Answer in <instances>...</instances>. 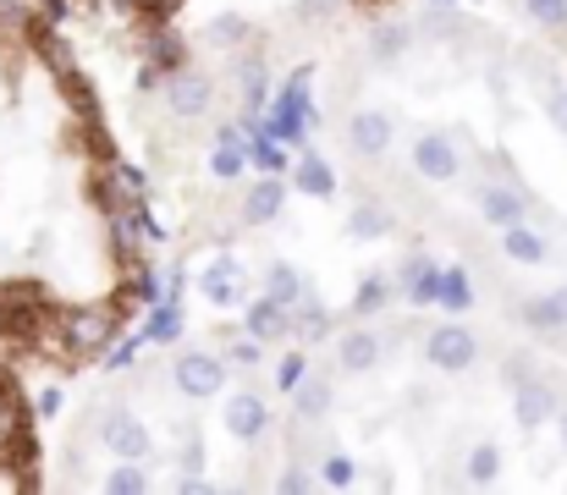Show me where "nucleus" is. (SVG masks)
<instances>
[{
	"instance_id": "1",
	"label": "nucleus",
	"mask_w": 567,
	"mask_h": 495,
	"mask_svg": "<svg viewBox=\"0 0 567 495\" xmlns=\"http://www.w3.org/2000/svg\"><path fill=\"white\" fill-rule=\"evenodd\" d=\"M116 330H122V303H78V309H61L55 314V341L72 358L105 352L116 341Z\"/></svg>"
},
{
	"instance_id": "2",
	"label": "nucleus",
	"mask_w": 567,
	"mask_h": 495,
	"mask_svg": "<svg viewBox=\"0 0 567 495\" xmlns=\"http://www.w3.org/2000/svg\"><path fill=\"white\" fill-rule=\"evenodd\" d=\"M309 83H315V66H298V72L276 89V100H270V122H265V133H270L276 144H287V149H303V144H309V122H315Z\"/></svg>"
},
{
	"instance_id": "3",
	"label": "nucleus",
	"mask_w": 567,
	"mask_h": 495,
	"mask_svg": "<svg viewBox=\"0 0 567 495\" xmlns=\"http://www.w3.org/2000/svg\"><path fill=\"white\" fill-rule=\"evenodd\" d=\"M209 105H215V83H209L204 72H193V66L166 72V111H172L177 122H198V116H209Z\"/></svg>"
},
{
	"instance_id": "4",
	"label": "nucleus",
	"mask_w": 567,
	"mask_h": 495,
	"mask_svg": "<svg viewBox=\"0 0 567 495\" xmlns=\"http://www.w3.org/2000/svg\"><path fill=\"white\" fill-rule=\"evenodd\" d=\"M424 358H430L441 374H463V369H474L480 341H474L463 326H435L430 336H424Z\"/></svg>"
},
{
	"instance_id": "5",
	"label": "nucleus",
	"mask_w": 567,
	"mask_h": 495,
	"mask_svg": "<svg viewBox=\"0 0 567 495\" xmlns=\"http://www.w3.org/2000/svg\"><path fill=\"white\" fill-rule=\"evenodd\" d=\"M172 374H177V391H183V396L204 402V396H215V391L226 385V358H220V352H183Z\"/></svg>"
},
{
	"instance_id": "6",
	"label": "nucleus",
	"mask_w": 567,
	"mask_h": 495,
	"mask_svg": "<svg viewBox=\"0 0 567 495\" xmlns=\"http://www.w3.org/2000/svg\"><path fill=\"white\" fill-rule=\"evenodd\" d=\"M100 441L116 452V457H133V463H144L150 457V430H144V419H133L127 408H116V413H105V424H100Z\"/></svg>"
},
{
	"instance_id": "7",
	"label": "nucleus",
	"mask_w": 567,
	"mask_h": 495,
	"mask_svg": "<svg viewBox=\"0 0 567 495\" xmlns=\"http://www.w3.org/2000/svg\"><path fill=\"white\" fill-rule=\"evenodd\" d=\"M144 66L150 72H177V66H188V39L172 28V22H150L144 28Z\"/></svg>"
},
{
	"instance_id": "8",
	"label": "nucleus",
	"mask_w": 567,
	"mask_h": 495,
	"mask_svg": "<svg viewBox=\"0 0 567 495\" xmlns=\"http://www.w3.org/2000/svg\"><path fill=\"white\" fill-rule=\"evenodd\" d=\"M198 292H204L209 303H220V309H237V303H248L243 265H237V259H215V265L198 276Z\"/></svg>"
},
{
	"instance_id": "9",
	"label": "nucleus",
	"mask_w": 567,
	"mask_h": 495,
	"mask_svg": "<svg viewBox=\"0 0 567 495\" xmlns=\"http://www.w3.org/2000/svg\"><path fill=\"white\" fill-rule=\"evenodd\" d=\"M413 171H419V176H430V182H452V176L463 171V155L452 149V138L424 133V138L413 144Z\"/></svg>"
},
{
	"instance_id": "10",
	"label": "nucleus",
	"mask_w": 567,
	"mask_h": 495,
	"mask_svg": "<svg viewBox=\"0 0 567 495\" xmlns=\"http://www.w3.org/2000/svg\"><path fill=\"white\" fill-rule=\"evenodd\" d=\"M281 204H287V182L265 171V176H259V182L248 187V198H243L237 220H243V226H270V220L281 215Z\"/></svg>"
},
{
	"instance_id": "11",
	"label": "nucleus",
	"mask_w": 567,
	"mask_h": 495,
	"mask_svg": "<svg viewBox=\"0 0 567 495\" xmlns=\"http://www.w3.org/2000/svg\"><path fill=\"white\" fill-rule=\"evenodd\" d=\"M513 419H518L524 430H540L546 419H557V391H551V385H540L535 374H529V380H518V385H513Z\"/></svg>"
},
{
	"instance_id": "12",
	"label": "nucleus",
	"mask_w": 567,
	"mask_h": 495,
	"mask_svg": "<svg viewBox=\"0 0 567 495\" xmlns=\"http://www.w3.org/2000/svg\"><path fill=\"white\" fill-rule=\"evenodd\" d=\"M226 430H231L237 441H259V435L270 430V402H265L259 391H237V396L226 402Z\"/></svg>"
},
{
	"instance_id": "13",
	"label": "nucleus",
	"mask_w": 567,
	"mask_h": 495,
	"mask_svg": "<svg viewBox=\"0 0 567 495\" xmlns=\"http://www.w3.org/2000/svg\"><path fill=\"white\" fill-rule=\"evenodd\" d=\"M524 209H529V198L518 193V182H491V187H480V215H485L491 226H513V220H524Z\"/></svg>"
},
{
	"instance_id": "14",
	"label": "nucleus",
	"mask_w": 567,
	"mask_h": 495,
	"mask_svg": "<svg viewBox=\"0 0 567 495\" xmlns=\"http://www.w3.org/2000/svg\"><path fill=\"white\" fill-rule=\"evenodd\" d=\"M292 187H298V193H309V198H337V171L326 165L320 149H309V144H303V155H298V165H292Z\"/></svg>"
},
{
	"instance_id": "15",
	"label": "nucleus",
	"mask_w": 567,
	"mask_h": 495,
	"mask_svg": "<svg viewBox=\"0 0 567 495\" xmlns=\"http://www.w3.org/2000/svg\"><path fill=\"white\" fill-rule=\"evenodd\" d=\"M348 133H353V149H359L364 161H380V155L391 149V116L375 111V105H370V111H359Z\"/></svg>"
},
{
	"instance_id": "16",
	"label": "nucleus",
	"mask_w": 567,
	"mask_h": 495,
	"mask_svg": "<svg viewBox=\"0 0 567 495\" xmlns=\"http://www.w3.org/2000/svg\"><path fill=\"white\" fill-rule=\"evenodd\" d=\"M337 363H342V374H370L380 363V336L375 330H342V341H337Z\"/></svg>"
},
{
	"instance_id": "17",
	"label": "nucleus",
	"mask_w": 567,
	"mask_h": 495,
	"mask_svg": "<svg viewBox=\"0 0 567 495\" xmlns=\"http://www.w3.org/2000/svg\"><path fill=\"white\" fill-rule=\"evenodd\" d=\"M435 292H441V270L424 254H408L402 259V298L424 309V303H435Z\"/></svg>"
},
{
	"instance_id": "18",
	"label": "nucleus",
	"mask_w": 567,
	"mask_h": 495,
	"mask_svg": "<svg viewBox=\"0 0 567 495\" xmlns=\"http://www.w3.org/2000/svg\"><path fill=\"white\" fill-rule=\"evenodd\" d=\"M502 254H507V259H518V265H546V259H551L546 237H540L535 226H524V220L502 226Z\"/></svg>"
},
{
	"instance_id": "19",
	"label": "nucleus",
	"mask_w": 567,
	"mask_h": 495,
	"mask_svg": "<svg viewBox=\"0 0 567 495\" xmlns=\"http://www.w3.org/2000/svg\"><path fill=\"white\" fill-rule=\"evenodd\" d=\"M248 336L254 341H281V336H292V314L281 309V303H270V298H259V303H248Z\"/></svg>"
},
{
	"instance_id": "20",
	"label": "nucleus",
	"mask_w": 567,
	"mask_h": 495,
	"mask_svg": "<svg viewBox=\"0 0 567 495\" xmlns=\"http://www.w3.org/2000/svg\"><path fill=\"white\" fill-rule=\"evenodd\" d=\"M231 78L243 89V116H259L265 111V55H237Z\"/></svg>"
},
{
	"instance_id": "21",
	"label": "nucleus",
	"mask_w": 567,
	"mask_h": 495,
	"mask_svg": "<svg viewBox=\"0 0 567 495\" xmlns=\"http://www.w3.org/2000/svg\"><path fill=\"white\" fill-rule=\"evenodd\" d=\"M243 165H248L243 127H220V144H215V155H209V171H215L220 182H237V176H243Z\"/></svg>"
},
{
	"instance_id": "22",
	"label": "nucleus",
	"mask_w": 567,
	"mask_h": 495,
	"mask_svg": "<svg viewBox=\"0 0 567 495\" xmlns=\"http://www.w3.org/2000/svg\"><path fill=\"white\" fill-rule=\"evenodd\" d=\"M55 83H61V94H66V105L78 111V122H100V94H94V83H89V72H83V66H72V72H61Z\"/></svg>"
},
{
	"instance_id": "23",
	"label": "nucleus",
	"mask_w": 567,
	"mask_h": 495,
	"mask_svg": "<svg viewBox=\"0 0 567 495\" xmlns=\"http://www.w3.org/2000/svg\"><path fill=\"white\" fill-rule=\"evenodd\" d=\"M524 320H529V330H567V287H551L546 298H529Z\"/></svg>"
},
{
	"instance_id": "24",
	"label": "nucleus",
	"mask_w": 567,
	"mask_h": 495,
	"mask_svg": "<svg viewBox=\"0 0 567 495\" xmlns=\"http://www.w3.org/2000/svg\"><path fill=\"white\" fill-rule=\"evenodd\" d=\"M287 396H292V413H298L303 424H320L326 408H331V385H326V380H309V374H303Z\"/></svg>"
},
{
	"instance_id": "25",
	"label": "nucleus",
	"mask_w": 567,
	"mask_h": 495,
	"mask_svg": "<svg viewBox=\"0 0 567 495\" xmlns=\"http://www.w3.org/2000/svg\"><path fill=\"white\" fill-rule=\"evenodd\" d=\"M265 298L281 303V309H292V303L303 298V270H292L287 259H276V265L265 270Z\"/></svg>"
},
{
	"instance_id": "26",
	"label": "nucleus",
	"mask_w": 567,
	"mask_h": 495,
	"mask_svg": "<svg viewBox=\"0 0 567 495\" xmlns=\"http://www.w3.org/2000/svg\"><path fill=\"white\" fill-rule=\"evenodd\" d=\"M22 430H28V402H22V391H17V380H11V385H0V457H6V446H11Z\"/></svg>"
},
{
	"instance_id": "27",
	"label": "nucleus",
	"mask_w": 567,
	"mask_h": 495,
	"mask_svg": "<svg viewBox=\"0 0 567 495\" xmlns=\"http://www.w3.org/2000/svg\"><path fill=\"white\" fill-rule=\"evenodd\" d=\"M177 336H183V303H166V298H161V303L150 309V326H144V341H155V347H172Z\"/></svg>"
},
{
	"instance_id": "28",
	"label": "nucleus",
	"mask_w": 567,
	"mask_h": 495,
	"mask_svg": "<svg viewBox=\"0 0 567 495\" xmlns=\"http://www.w3.org/2000/svg\"><path fill=\"white\" fill-rule=\"evenodd\" d=\"M204 44H215V50H237V44H248V17L220 11L215 22H204Z\"/></svg>"
},
{
	"instance_id": "29",
	"label": "nucleus",
	"mask_w": 567,
	"mask_h": 495,
	"mask_svg": "<svg viewBox=\"0 0 567 495\" xmlns=\"http://www.w3.org/2000/svg\"><path fill=\"white\" fill-rule=\"evenodd\" d=\"M391 292H396V287H391V276H380V270H370V276L359 281V298H353V314H359V320H370V314H380V309L391 303Z\"/></svg>"
},
{
	"instance_id": "30",
	"label": "nucleus",
	"mask_w": 567,
	"mask_h": 495,
	"mask_svg": "<svg viewBox=\"0 0 567 495\" xmlns=\"http://www.w3.org/2000/svg\"><path fill=\"white\" fill-rule=\"evenodd\" d=\"M402 50H408V28L402 22H380L375 33H370V55H375L380 66L402 61Z\"/></svg>"
},
{
	"instance_id": "31",
	"label": "nucleus",
	"mask_w": 567,
	"mask_h": 495,
	"mask_svg": "<svg viewBox=\"0 0 567 495\" xmlns=\"http://www.w3.org/2000/svg\"><path fill=\"white\" fill-rule=\"evenodd\" d=\"M348 231H353L359 243H380V237L391 231V215H385L380 204H359V209L348 215Z\"/></svg>"
},
{
	"instance_id": "32",
	"label": "nucleus",
	"mask_w": 567,
	"mask_h": 495,
	"mask_svg": "<svg viewBox=\"0 0 567 495\" xmlns=\"http://www.w3.org/2000/svg\"><path fill=\"white\" fill-rule=\"evenodd\" d=\"M105 491L111 495H144L150 491V474H144L133 457H116V468L105 474Z\"/></svg>"
},
{
	"instance_id": "33",
	"label": "nucleus",
	"mask_w": 567,
	"mask_h": 495,
	"mask_svg": "<svg viewBox=\"0 0 567 495\" xmlns=\"http://www.w3.org/2000/svg\"><path fill=\"white\" fill-rule=\"evenodd\" d=\"M435 303H441V309H452V314H463V309L474 303L468 276H463V270H441V292H435Z\"/></svg>"
},
{
	"instance_id": "34",
	"label": "nucleus",
	"mask_w": 567,
	"mask_h": 495,
	"mask_svg": "<svg viewBox=\"0 0 567 495\" xmlns=\"http://www.w3.org/2000/svg\"><path fill=\"white\" fill-rule=\"evenodd\" d=\"M496 474H502V452H496L491 441H480V446L468 452V479H474V485H496Z\"/></svg>"
},
{
	"instance_id": "35",
	"label": "nucleus",
	"mask_w": 567,
	"mask_h": 495,
	"mask_svg": "<svg viewBox=\"0 0 567 495\" xmlns=\"http://www.w3.org/2000/svg\"><path fill=\"white\" fill-rule=\"evenodd\" d=\"M220 358H226V363H231V369H254V363H259V358H265V341H254V336H231V341H226V352H220Z\"/></svg>"
},
{
	"instance_id": "36",
	"label": "nucleus",
	"mask_w": 567,
	"mask_h": 495,
	"mask_svg": "<svg viewBox=\"0 0 567 495\" xmlns=\"http://www.w3.org/2000/svg\"><path fill=\"white\" fill-rule=\"evenodd\" d=\"M524 11H529V22H540V28H551V33L567 28V0H524Z\"/></svg>"
},
{
	"instance_id": "37",
	"label": "nucleus",
	"mask_w": 567,
	"mask_h": 495,
	"mask_svg": "<svg viewBox=\"0 0 567 495\" xmlns=\"http://www.w3.org/2000/svg\"><path fill=\"white\" fill-rule=\"evenodd\" d=\"M320 485H331V491L353 485V457H348V452H326V463H320Z\"/></svg>"
},
{
	"instance_id": "38",
	"label": "nucleus",
	"mask_w": 567,
	"mask_h": 495,
	"mask_svg": "<svg viewBox=\"0 0 567 495\" xmlns=\"http://www.w3.org/2000/svg\"><path fill=\"white\" fill-rule=\"evenodd\" d=\"M303 374H309V358H303V352H287V358L276 363V385H281V391H292Z\"/></svg>"
},
{
	"instance_id": "39",
	"label": "nucleus",
	"mask_w": 567,
	"mask_h": 495,
	"mask_svg": "<svg viewBox=\"0 0 567 495\" xmlns=\"http://www.w3.org/2000/svg\"><path fill=\"white\" fill-rule=\"evenodd\" d=\"M183 6H188V0H133V11H138V17H150V22H172Z\"/></svg>"
},
{
	"instance_id": "40",
	"label": "nucleus",
	"mask_w": 567,
	"mask_h": 495,
	"mask_svg": "<svg viewBox=\"0 0 567 495\" xmlns=\"http://www.w3.org/2000/svg\"><path fill=\"white\" fill-rule=\"evenodd\" d=\"M276 491H287V495H303V491H315V474H303V468L292 463V468H287V474L276 479Z\"/></svg>"
},
{
	"instance_id": "41",
	"label": "nucleus",
	"mask_w": 567,
	"mask_h": 495,
	"mask_svg": "<svg viewBox=\"0 0 567 495\" xmlns=\"http://www.w3.org/2000/svg\"><path fill=\"white\" fill-rule=\"evenodd\" d=\"M546 116L557 133H567V89H546Z\"/></svg>"
},
{
	"instance_id": "42",
	"label": "nucleus",
	"mask_w": 567,
	"mask_h": 495,
	"mask_svg": "<svg viewBox=\"0 0 567 495\" xmlns=\"http://www.w3.org/2000/svg\"><path fill=\"white\" fill-rule=\"evenodd\" d=\"M61 402H66V396H61V385H44V391L33 396V408H39L44 419H55V413H61Z\"/></svg>"
},
{
	"instance_id": "43",
	"label": "nucleus",
	"mask_w": 567,
	"mask_h": 495,
	"mask_svg": "<svg viewBox=\"0 0 567 495\" xmlns=\"http://www.w3.org/2000/svg\"><path fill=\"white\" fill-rule=\"evenodd\" d=\"M502 374H507V385H518V380H529V374H535V358H524V352H518V358H507V369H502Z\"/></svg>"
},
{
	"instance_id": "44",
	"label": "nucleus",
	"mask_w": 567,
	"mask_h": 495,
	"mask_svg": "<svg viewBox=\"0 0 567 495\" xmlns=\"http://www.w3.org/2000/svg\"><path fill=\"white\" fill-rule=\"evenodd\" d=\"M133 352H138V341H122V347H105V358H111V369H127V363H133Z\"/></svg>"
},
{
	"instance_id": "45",
	"label": "nucleus",
	"mask_w": 567,
	"mask_h": 495,
	"mask_svg": "<svg viewBox=\"0 0 567 495\" xmlns=\"http://www.w3.org/2000/svg\"><path fill=\"white\" fill-rule=\"evenodd\" d=\"M326 11H331V0H298V17H303V22H320Z\"/></svg>"
},
{
	"instance_id": "46",
	"label": "nucleus",
	"mask_w": 567,
	"mask_h": 495,
	"mask_svg": "<svg viewBox=\"0 0 567 495\" xmlns=\"http://www.w3.org/2000/svg\"><path fill=\"white\" fill-rule=\"evenodd\" d=\"M557 424H563V441H567V408H563V413H557Z\"/></svg>"
},
{
	"instance_id": "47",
	"label": "nucleus",
	"mask_w": 567,
	"mask_h": 495,
	"mask_svg": "<svg viewBox=\"0 0 567 495\" xmlns=\"http://www.w3.org/2000/svg\"><path fill=\"white\" fill-rule=\"evenodd\" d=\"M116 6H122V11H133V0H116Z\"/></svg>"
},
{
	"instance_id": "48",
	"label": "nucleus",
	"mask_w": 567,
	"mask_h": 495,
	"mask_svg": "<svg viewBox=\"0 0 567 495\" xmlns=\"http://www.w3.org/2000/svg\"><path fill=\"white\" fill-rule=\"evenodd\" d=\"M435 6H446V0H435Z\"/></svg>"
}]
</instances>
